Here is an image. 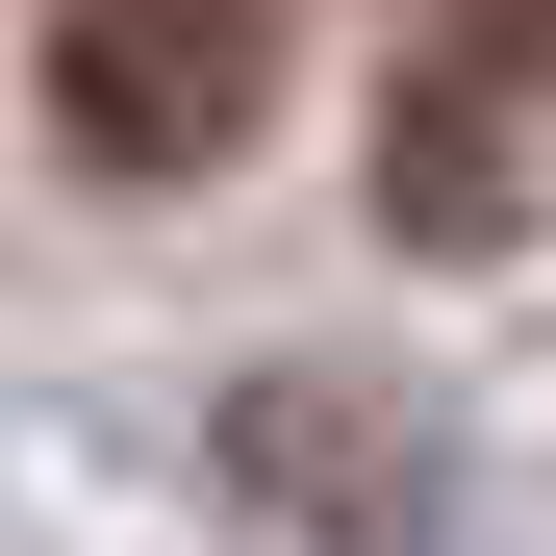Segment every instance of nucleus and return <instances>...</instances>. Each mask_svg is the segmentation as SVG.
I'll list each match as a JSON object with an SVG mask.
<instances>
[{
	"label": "nucleus",
	"instance_id": "nucleus-1",
	"mask_svg": "<svg viewBox=\"0 0 556 556\" xmlns=\"http://www.w3.org/2000/svg\"><path fill=\"white\" fill-rule=\"evenodd\" d=\"M253 102H278L253 0H102V26H51V127L102 177H203V152H253Z\"/></svg>",
	"mask_w": 556,
	"mask_h": 556
},
{
	"label": "nucleus",
	"instance_id": "nucleus-2",
	"mask_svg": "<svg viewBox=\"0 0 556 556\" xmlns=\"http://www.w3.org/2000/svg\"><path fill=\"white\" fill-rule=\"evenodd\" d=\"M228 481L304 531V556H405V531H430V430H405L380 380H329V354H304V380L228 405Z\"/></svg>",
	"mask_w": 556,
	"mask_h": 556
},
{
	"label": "nucleus",
	"instance_id": "nucleus-3",
	"mask_svg": "<svg viewBox=\"0 0 556 556\" xmlns=\"http://www.w3.org/2000/svg\"><path fill=\"white\" fill-rule=\"evenodd\" d=\"M506 152H531V51H405V102H380V228H405V253H481V228H506Z\"/></svg>",
	"mask_w": 556,
	"mask_h": 556
}]
</instances>
